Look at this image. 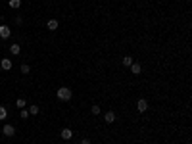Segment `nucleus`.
Listing matches in <instances>:
<instances>
[{
    "label": "nucleus",
    "mask_w": 192,
    "mask_h": 144,
    "mask_svg": "<svg viewBox=\"0 0 192 144\" xmlns=\"http://www.w3.org/2000/svg\"><path fill=\"white\" fill-rule=\"evenodd\" d=\"M46 27L50 29V31H56V29H58V19H48Z\"/></svg>",
    "instance_id": "obj_10"
},
{
    "label": "nucleus",
    "mask_w": 192,
    "mask_h": 144,
    "mask_svg": "<svg viewBox=\"0 0 192 144\" xmlns=\"http://www.w3.org/2000/svg\"><path fill=\"white\" fill-rule=\"evenodd\" d=\"M6 115H8L6 108H4V106H0V119H6Z\"/></svg>",
    "instance_id": "obj_16"
},
{
    "label": "nucleus",
    "mask_w": 192,
    "mask_h": 144,
    "mask_svg": "<svg viewBox=\"0 0 192 144\" xmlns=\"http://www.w3.org/2000/svg\"><path fill=\"white\" fill-rule=\"evenodd\" d=\"M64 144H69V142H64Z\"/></svg>",
    "instance_id": "obj_20"
},
{
    "label": "nucleus",
    "mask_w": 192,
    "mask_h": 144,
    "mask_svg": "<svg viewBox=\"0 0 192 144\" xmlns=\"http://www.w3.org/2000/svg\"><path fill=\"white\" fill-rule=\"evenodd\" d=\"M90 112H92V115H100L102 110H100V106H98V104H94V106L90 108Z\"/></svg>",
    "instance_id": "obj_14"
},
{
    "label": "nucleus",
    "mask_w": 192,
    "mask_h": 144,
    "mask_svg": "<svg viewBox=\"0 0 192 144\" xmlns=\"http://www.w3.org/2000/svg\"><path fill=\"white\" fill-rule=\"evenodd\" d=\"M2 133H4L6 136H14L15 129H14V125H4V127H2Z\"/></svg>",
    "instance_id": "obj_6"
},
{
    "label": "nucleus",
    "mask_w": 192,
    "mask_h": 144,
    "mask_svg": "<svg viewBox=\"0 0 192 144\" xmlns=\"http://www.w3.org/2000/svg\"><path fill=\"white\" fill-rule=\"evenodd\" d=\"M114 121H115V113L114 112H106L104 113V123L110 125V123H114Z\"/></svg>",
    "instance_id": "obj_8"
},
{
    "label": "nucleus",
    "mask_w": 192,
    "mask_h": 144,
    "mask_svg": "<svg viewBox=\"0 0 192 144\" xmlns=\"http://www.w3.org/2000/svg\"><path fill=\"white\" fill-rule=\"evenodd\" d=\"M10 52H12L14 56H18L19 52H21V46H19L18 42H12V44H10Z\"/></svg>",
    "instance_id": "obj_9"
},
{
    "label": "nucleus",
    "mask_w": 192,
    "mask_h": 144,
    "mask_svg": "<svg viewBox=\"0 0 192 144\" xmlns=\"http://www.w3.org/2000/svg\"><path fill=\"white\" fill-rule=\"evenodd\" d=\"M8 6H10V8H14V10H18L19 6H21V0H8Z\"/></svg>",
    "instance_id": "obj_11"
},
{
    "label": "nucleus",
    "mask_w": 192,
    "mask_h": 144,
    "mask_svg": "<svg viewBox=\"0 0 192 144\" xmlns=\"http://www.w3.org/2000/svg\"><path fill=\"white\" fill-rule=\"evenodd\" d=\"M15 106H18L19 110H25V108H27V102H25L23 98H18V100H15Z\"/></svg>",
    "instance_id": "obj_12"
},
{
    "label": "nucleus",
    "mask_w": 192,
    "mask_h": 144,
    "mask_svg": "<svg viewBox=\"0 0 192 144\" xmlns=\"http://www.w3.org/2000/svg\"><path fill=\"white\" fill-rule=\"evenodd\" d=\"M137 110H138V112H146V110H148V100H146V98H140V100L137 102Z\"/></svg>",
    "instance_id": "obj_4"
},
{
    "label": "nucleus",
    "mask_w": 192,
    "mask_h": 144,
    "mask_svg": "<svg viewBox=\"0 0 192 144\" xmlns=\"http://www.w3.org/2000/svg\"><path fill=\"white\" fill-rule=\"evenodd\" d=\"M81 144H90V140H88V138H83V140H81Z\"/></svg>",
    "instance_id": "obj_19"
},
{
    "label": "nucleus",
    "mask_w": 192,
    "mask_h": 144,
    "mask_svg": "<svg viewBox=\"0 0 192 144\" xmlns=\"http://www.w3.org/2000/svg\"><path fill=\"white\" fill-rule=\"evenodd\" d=\"M39 112H41V110H39V106H37V104H33V106H29V115H37Z\"/></svg>",
    "instance_id": "obj_13"
},
{
    "label": "nucleus",
    "mask_w": 192,
    "mask_h": 144,
    "mask_svg": "<svg viewBox=\"0 0 192 144\" xmlns=\"http://www.w3.org/2000/svg\"><path fill=\"white\" fill-rule=\"evenodd\" d=\"M0 67H2L4 71H10L12 69V60H10V58H4V60L0 62Z\"/></svg>",
    "instance_id": "obj_7"
},
{
    "label": "nucleus",
    "mask_w": 192,
    "mask_h": 144,
    "mask_svg": "<svg viewBox=\"0 0 192 144\" xmlns=\"http://www.w3.org/2000/svg\"><path fill=\"white\" fill-rule=\"evenodd\" d=\"M129 67H131V73H135V75H140V73H142V65L137 64V62H133Z\"/></svg>",
    "instance_id": "obj_5"
},
{
    "label": "nucleus",
    "mask_w": 192,
    "mask_h": 144,
    "mask_svg": "<svg viewBox=\"0 0 192 144\" xmlns=\"http://www.w3.org/2000/svg\"><path fill=\"white\" fill-rule=\"evenodd\" d=\"M56 96H58V100H62V102H67V100L73 98V90H71L69 87H60L58 92H56Z\"/></svg>",
    "instance_id": "obj_1"
},
{
    "label": "nucleus",
    "mask_w": 192,
    "mask_h": 144,
    "mask_svg": "<svg viewBox=\"0 0 192 144\" xmlns=\"http://www.w3.org/2000/svg\"><path fill=\"white\" fill-rule=\"evenodd\" d=\"M131 64H133V56H123V65H127V67H129Z\"/></svg>",
    "instance_id": "obj_15"
},
{
    "label": "nucleus",
    "mask_w": 192,
    "mask_h": 144,
    "mask_svg": "<svg viewBox=\"0 0 192 144\" xmlns=\"http://www.w3.org/2000/svg\"><path fill=\"white\" fill-rule=\"evenodd\" d=\"M10 35H12V29L8 25H0V38H10Z\"/></svg>",
    "instance_id": "obj_3"
},
{
    "label": "nucleus",
    "mask_w": 192,
    "mask_h": 144,
    "mask_svg": "<svg viewBox=\"0 0 192 144\" xmlns=\"http://www.w3.org/2000/svg\"><path fill=\"white\" fill-rule=\"evenodd\" d=\"M29 71H31V67H29L27 64H23V65H21V73H23V75H27Z\"/></svg>",
    "instance_id": "obj_17"
},
{
    "label": "nucleus",
    "mask_w": 192,
    "mask_h": 144,
    "mask_svg": "<svg viewBox=\"0 0 192 144\" xmlns=\"http://www.w3.org/2000/svg\"><path fill=\"white\" fill-rule=\"evenodd\" d=\"M19 117H21V119H29V112H27V110H21Z\"/></svg>",
    "instance_id": "obj_18"
},
{
    "label": "nucleus",
    "mask_w": 192,
    "mask_h": 144,
    "mask_svg": "<svg viewBox=\"0 0 192 144\" xmlns=\"http://www.w3.org/2000/svg\"><path fill=\"white\" fill-rule=\"evenodd\" d=\"M60 136H62V138H64L65 142H69V140L73 138V131L65 127V129H62V133H60Z\"/></svg>",
    "instance_id": "obj_2"
}]
</instances>
